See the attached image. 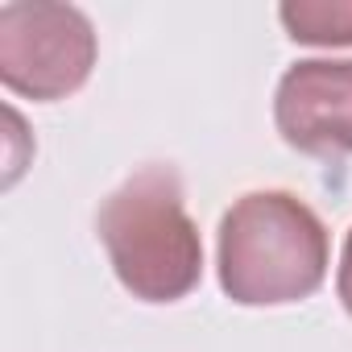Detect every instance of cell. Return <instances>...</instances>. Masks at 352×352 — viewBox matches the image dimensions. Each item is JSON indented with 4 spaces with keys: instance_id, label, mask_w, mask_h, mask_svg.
<instances>
[{
    "instance_id": "cell-1",
    "label": "cell",
    "mask_w": 352,
    "mask_h": 352,
    "mask_svg": "<svg viewBox=\"0 0 352 352\" xmlns=\"http://www.w3.org/2000/svg\"><path fill=\"white\" fill-rule=\"evenodd\" d=\"M331 265L319 212L294 191H249L216 228V278L236 307H290L311 298Z\"/></svg>"
},
{
    "instance_id": "cell-2",
    "label": "cell",
    "mask_w": 352,
    "mask_h": 352,
    "mask_svg": "<svg viewBox=\"0 0 352 352\" xmlns=\"http://www.w3.org/2000/svg\"><path fill=\"white\" fill-rule=\"evenodd\" d=\"M96 236L116 282L141 302H179L204 282V241L187 212L183 179L170 162H149L100 204Z\"/></svg>"
},
{
    "instance_id": "cell-3",
    "label": "cell",
    "mask_w": 352,
    "mask_h": 352,
    "mask_svg": "<svg viewBox=\"0 0 352 352\" xmlns=\"http://www.w3.org/2000/svg\"><path fill=\"white\" fill-rule=\"evenodd\" d=\"M96 25L75 5L13 0L0 9V83L34 104L75 96L96 67Z\"/></svg>"
},
{
    "instance_id": "cell-4",
    "label": "cell",
    "mask_w": 352,
    "mask_h": 352,
    "mask_svg": "<svg viewBox=\"0 0 352 352\" xmlns=\"http://www.w3.org/2000/svg\"><path fill=\"white\" fill-rule=\"evenodd\" d=\"M278 137L319 162L352 157V58H298L274 91Z\"/></svg>"
},
{
    "instance_id": "cell-5",
    "label": "cell",
    "mask_w": 352,
    "mask_h": 352,
    "mask_svg": "<svg viewBox=\"0 0 352 352\" xmlns=\"http://www.w3.org/2000/svg\"><path fill=\"white\" fill-rule=\"evenodd\" d=\"M278 21L298 46H352V0H286Z\"/></svg>"
},
{
    "instance_id": "cell-6",
    "label": "cell",
    "mask_w": 352,
    "mask_h": 352,
    "mask_svg": "<svg viewBox=\"0 0 352 352\" xmlns=\"http://www.w3.org/2000/svg\"><path fill=\"white\" fill-rule=\"evenodd\" d=\"M336 294H340V302H344V311H348V319H352V228H348V236H344V249H340Z\"/></svg>"
}]
</instances>
